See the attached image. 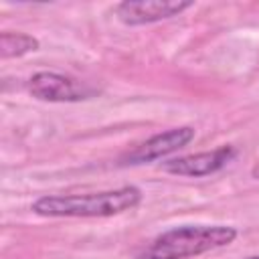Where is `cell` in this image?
<instances>
[{"mask_svg":"<svg viewBox=\"0 0 259 259\" xmlns=\"http://www.w3.org/2000/svg\"><path fill=\"white\" fill-rule=\"evenodd\" d=\"M237 231L227 225H184L158 235L140 259H190L235 241Z\"/></svg>","mask_w":259,"mask_h":259,"instance_id":"2","label":"cell"},{"mask_svg":"<svg viewBox=\"0 0 259 259\" xmlns=\"http://www.w3.org/2000/svg\"><path fill=\"white\" fill-rule=\"evenodd\" d=\"M190 6L188 0H125L115 6V16L127 26H142L178 16Z\"/></svg>","mask_w":259,"mask_h":259,"instance_id":"4","label":"cell"},{"mask_svg":"<svg viewBox=\"0 0 259 259\" xmlns=\"http://www.w3.org/2000/svg\"><path fill=\"white\" fill-rule=\"evenodd\" d=\"M247 259H259V257H247Z\"/></svg>","mask_w":259,"mask_h":259,"instance_id":"9","label":"cell"},{"mask_svg":"<svg viewBox=\"0 0 259 259\" xmlns=\"http://www.w3.org/2000/svg\"><path fill=\"white\" fill-rule=\"evenodd\" d=\"M28 91L32 97L51 103H73L95 95V89L77 81L75 77L61 75L55 71H38L28 81Z\"/></svg>","mask_w":259,"mask_h":259,"instance_id":"3","label":"cell"},{"mask_svg":"<svg viewBox=\"0 0 259 259\" xmlns=\"http://www.w3.org/2000/svg\"><path fill=\"white\" fill-rule=\"evenodd\" d=\"M235 156H237V150L233 146H221L210 152H198L190 156L172 158L162 164V170L168 174H176V176L200 178V176H208V174L223 170Z\"/></svg>","mask_w":259,"mask_h":259,"instance_id":"5","label":"cell"},{"mask_svg":"<svg viewBox=\"0 0 259 259\" xmlns=\"http://www.w3.org/2000/svg\"><path fill=\"white\" fill-rule=\"evenodd\" d=\"M251 174H253V178H257L259 180V160L255 162V166L251 168Z\"/></svg>","mask_w":259,"mask_h":259,"instance_id":"8","label":"cell"},{"mask_svg":"<svg viewBox=\"0 0 259 259\" xmlns=\"http://www.w3.org/2000/svg\"><path fill=\"white\" fill-rule=\"evenodd\" d=\"M194 140V127L190 125H182V127H172L168 132L156 134L150 140L142 142L140 146H136L132 152H127L123 156L125 164H146V162H154L160 160L184 146H188Z\"/></svg>","mask_w":259,"mask_h":259,"instance_id":"6","label":"cell"},{"mask_svg":"<svg viewBox=\"0 0 259 259\" xmlns=\"http://www.w3.org/2000/svg\"><path fill=\"white\" fill-rule=\"evenodd\" d=\"M142 190L138 186H121L115 190L91 194H49L32 202V212L38 217H69V219H103L132 210L140 204Z\"/></svg>","mask_w":259,"mask_h":259,"instance_id":"1","label":"cell"},{"mask_svg":"<svg viewBox=\"0 0 259 259\" xmlns=\"http://www.w3.org/2000/svg\"><path fill=\"white\" fill-rule=\"evenodd\" d=\"M38 51V40L26 32H2L0 34V57L14 59Z\"/></svg>","mask_w":259,"mask_h":259,"instance_id":"7","label":"cell"}]
</instances>
